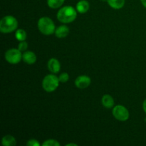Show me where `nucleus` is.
<instances>
[{
    "label": "nucleus",
    "mask_w": 146,
    "mask_h": 146,
    "mask_svg": "<svg viewBox=\"0 0 146 146\" xmlns=\"http://www.w3.org/2000/svg\"><path fill=\"white\" fill-rule=\"evenodd\" d=\"M112 114L114 118L120 121H125L129 118L128 110L122 105H117L113 108Z\"/></svg>",
    "instance_id": "6"
},
{
    "label": "nucleus",
    "mask_w": 146,
    "mask_h": 146,
    "mask_svg": "<svg viewBox=\"0 0 146 146\" xmlns=\"http://www.w3.org/2000/svg\"><path fill=\"white\" fill-rule=\"evenodd\" d=\"M18 27V21L11 15L6 16L0 21V31L3 34H9L16 31Z\"/></svg>",
    "instance_id": "2"
},
{
    "label": "nucleus",
    "mask_w": 146,
    "mask_h": 146,
    "mask_svg": "<svg viewBox=\"0 0 146 146\" xmlns=\"http://www.w3.org/2000/svg\"><path fill=\"white\" fill-rule=\"evenodd\" d=\"M48 70L50 72L53 74H57L60 71L61 69V64L59 61L55 58H51L48 60V64H47Z\"/></svg>",
    "instance_id": "8"
},
{
    "label": "nucleus",
    "mask_w": 146,
    "mask_h": 146,
    "mask_svg": "<svg viewBox=\"0 0 146 146\" xmlns=\"http://www.w3.org/2000/svg\"><path fill=\"white\" fill-rule=\"evenodd\" d=\"M58 77L54 74H48L44 78L42 81V87L46 92L51 93L56 91L59 86Z\"/></svg>",
    "instance_id": "4"
},
{
    "label": "nucleus",
    "mask_w": 146,
    "mask_h": 146,
    "mask_svg": "<svg viewBox=\"0 0 146 146\" xmlns=\"http://www.w3.org/2000/svg\"><path fill=\"white\" fill-rule=\"evenodd\" d=\"M108 5L114 9H120L124 7L125 0H106Z\"/></svg>",
    "instance_id": "14"
},
{
    "label": "nucleus",
    "mask_w": 146,
    "mask_h": 146,
    "mask_svg": "<svg viewBox=\"0 0 146 146\" xmlns=\"http://www.w3.org/2000/svg\"><path fill=\"white\" fill-rule=\"evenodd\" d=\"M89 2L86 0H80L76 6V9L80 14H85L89 10Z\"/></svg>",
    "instance_id": "11"
},
{
    "label": "nucleus",
    "mask_w": 146,
    "mask_h": 146,
    "mask_svg": "<svg viewBox=\"0 0 146 146\" xmlns=\"http://www.w3.org/2000/svg\"><path fill=\"white\" fill-rule=\"evenodd\" d=\"M43 146H60V143L54 139H48L42 143Z\"/></svg>",
    "instance_id": "17"
},
{
    "label": "nucleus",
    "mask_w": 146,
    "mask_h": 146,
    "mask_svg": "<svg viewBox=\"0 0 146 146\" xmlns=\"http://www.w3.org/2000/svg\"><path fill=\"white\" fill-rule=\"evenodd\" d=\"M70 145H74V146H77V144L75 143H68L66 145V146H70Z\"/></svg>",
    "instance_id": "23"
},
{
    "label": "nucleus",
    "mask_w": 146,
    "mask_h": 146,
    "mask_svg": "<svg viewBox=\"0 0 146 146\" xmlns=\"http://www.w3.org/2000/svg\"><path fill=\"white\" fill-rule=\"evenodd\" d=\"M58 79H59V81L61 83H63V84L66 83L69 80V75L67 73L64 72L60 74V76H58Z\"/></svg>",
    "instance_id": "18"
},
{
    "label": "nucleus",
    "mask_w": 146,
    "mask_h": 146,
    "mask_svg": "<svg viewBox=\"0 0 146 146\" xmlns=\"http://www.w3.org/2000/svg\"><path fill=\"white\" fill-rule=\"evenodd\" d=\"M91 82V79L89 76L86 75L79 76L75 80V85L79 89H85L88 88Z\"/></svg>",
    "instance_id": "7"
},
{
    "label": "nucleus",
    "mask_w": 146,
    "mask_h": 146,
    "mask_svg": "<svg viewBox=\"0 0 146 146\" xmlns=\"http://www.w3.org/2000/svg\"><path fill=\"white\" fill-rule=\"evenodd\" d=\"M101 104L105 108H111L114 106L115 101H114L113 98L111 95L105 94L101 98Z\"/></svg>",
    "instance_id": "12"
},
{
    "label": "nucleus",
    "mask_w": 146,
    "mask_h": 146,
    "mask_svg": "<svg viewBox=\"0 0 146 146\" xmlns=\"http://www.w3.org/2000/svg\"><path fill=\"white\" fill-rule=\"evenodd\" d=\"M57 19L64 24H69L75 21L77 17V10L71 6H65L58 10Z\"/></svg>",
    "instance_id": "1"
},
{
    "label": "nucleus",
    "mask_w": 146,
    "mask_h": 146,
    "mask_svg": "<svg viewBox=\"0 0 146 146\" xmlns=\"http://www.w3.org/2000/svg\"><path fill=\"white\" fill-rule=\"evenodd\" d=\"M37 27L40 32L44 35L48 36L55 33V24L49 17H44L40 18L37 23Z\"/></svg>",
    "instance_id": "3"
},
{
    "label": "nucleus",
    "mask_w": 146,
    "mask_h": 146,
    "mask_svg": "<svg viewBox=\"0 0 146 146\" xmlns=\"http://www.w3.org/2000/svg\"><path fill=\"white\" fill-rule=\"evenodd\" d=\"M143 108L144 112L146 113V99H145V101L143 103Z\"/></svg>",
    "instance_id": "21"
},
{
    "label": "nucleus",
    "mask_w": 146,
    "mask_h": 146,
    "mask_svg": "<svg viewBox=\"0 0 146 146\" xmlns=\"http://www.w3.org/2000/svg\"><path fill=\"white\" fill-rule=\"evenodd\" d=\"M27 146H39L40 143L36 139H30L27 141Z\"/></svg>",
    "instance_id": "20"
},
{
    "label": "nucleus",
    "mask_w": 146,
    "mask_h": 146,
    "mask_svg": "<svg viewBox=\"0 0 146 146\" xmlns=\"http://www.w3.org/2000/svg\"><path fill=\"white\" fill-rule=\"evenodd\" d=\"M1 144L4 146H14L17 145V141L11 135H6L2 138Z\"/></svg>",
    "instance_id": "13"
},
{
    "label": "nucleus",
    "mask_w": 146,
    "mask_h": 146,
    "mask_svg": "<svg viewBox=\"0 0 146 146\" xmlns=\"http://www.w3.org/2000/svg\"><path fill=\"white\" fill-rule=\"evenodd\" d=\"M65 0H47L48 7L53 9L60 8L64 4Z\"/></svg>",
    "instance_id": "15"
},
{
    "label": "nucleus",
    "mask_w": 146,
    "mask_h": 146,
    "mask_svg": "<svg viewBox=\"0 0 146 146\" xmlns=\"http://www.w3.org/2000/svg\"><path fill=\"white\" fill-rule=\"evenodd\" d=\"M141 4H143V6L145 8H146V0H141Z\"/></svg>",
    "instance_id": "22"
},
{
    "label": "nucleus",
    "mask_w": 146,
    "mask_h": 146,
    "mask_svg": "<svg viewBox=\"0 0 146 146\" xmlns=\"http://www.w3.org/2000/svg\"><path fill=\"white\" fill-rule=\"evenodd\" d=\"M22 59L27 64L31 65L36 61V56L33 51H26L23 53Z\"/></svg>",
    "instance_id": "9"
},
{
    "label": "nucleus",
    "mask_w": 146,
    "mask_h": 146,
    "mask_svg": "<svg viewBox=\"0 0 146 146\" xmlns=\"http://www.w3.org/2000/svg\"><path fill=\"white\" fill-rule=\"evenodd\" d=\"M54 34L58 38H65L69 34V28L66 25H61L56 29Z\"/></svg>",
    "instance_id": "10"
},
{
    "label": "nucleus",
    "mask_w": 146,
    "mask_h": 146,
    "mask_svg": "<svg viewBox=\"0 0 146 146\" xmlns=\"http://www.w3.org/2000/svg\"><path fill=\"white\" fill-rule=\"evenodd\" d=\"M15 37L16 38H17V40H18L19 41H25V40L27 39V32L25 31V30L21 29H19L16 30Z\"/></svg>",
    "instance_id": "16"
},
{
    "label": "nucleus",
    "mask_w": 146,
    "mask_h": 146,
    "mask_svg": "<svg viewBox=\"0 0 146 146\" xmlns=\"http://www.w3.org/2000/svg\"><path fill=\"white\" fill-rule=\"evenodd\" d=\"M28 46V43H27V41H20V43L19 44L18 46V48L21 51V52H24V51H26L27 50Z\"/></svg>",
    "instance_id": "19"
},
{
    "label": "nucleus",
    "mask_w": 146,
    "mask_h": 146,
    "mask_svg": "<svg viewBox=\"0 0 146 146\" xmlns=\"http://www.w3.org/2000/svg\"><path fill=\"white\" fill-rule=\"evenodd\" d=\"M21 51L19 48H9L6 51L4 54L6 61L11 64H19L22 59Z\"/></svg>",
    "instance_id": "5"
}]
</instances>
